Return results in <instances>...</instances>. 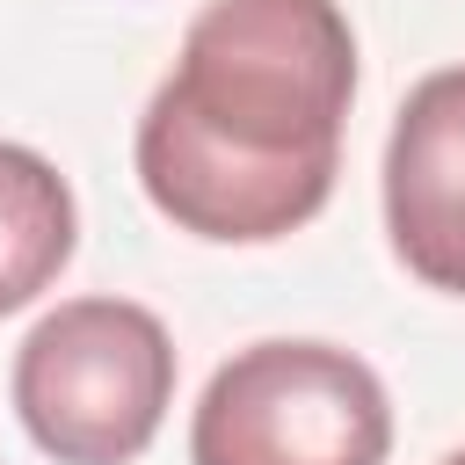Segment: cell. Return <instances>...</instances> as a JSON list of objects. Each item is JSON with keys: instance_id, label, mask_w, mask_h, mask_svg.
Instances as JSON below:
<instances>
[{"instance_id": "3957f363", "label": "cell", "mask_w": 465, "mask_h": 465, "mask_svg": "<svg viewBox=\"0 0 465 465\" xmlns=\"http://www.w3.org/2000/svg\"><path fill=\"white\" fill-rule=\"evenodd\" d=\"M392 407L363 356L334 341H254L211 371L189 465H385Z\"/></svg>"}, {"instance_id": "8992f818", "label": "cell", "mask_w": 465, "mask_h": 465, "mask_svg": "<svg viewBox=\"0 0 465 465\" xmlns=\"http://www.w3.org/2000/svg\"><path fill=\"white\" fill-rule=\"evenodd\" d=\"M443 465H465V450H450V458H443Z\"/></svg>"}, {"instance_id": "5b68a950", "label": "cell", "mask_w": 465, "mask_h": 465, "mask_svg": "<svg viewBox=\"0 0 465 465\" xmlns=\"http://www.w3.org/2000/svg\"><path fill=\"white\" fill-rule=\"evenodd\" d=\"M73 232L80 218L65 174L44 153L0 138V312H22L58 283V269L73 262Z\"/></svg>"}, {"instance_id": "6da1fadb", "label": "cell", "mask_w": 465, "mask_h": 465, "mask_svg": "<svg viewBox=\"0 0 465 465\" xmlns=\"http://www.w3.org/2000/svg\"><path fill=\"white\" fill-rule=\"evenodd\" d=\"M349 102L356 29L334 0H203L138 116V182L196 240H283L334 196Z\"/></svg>"}, {"instance_id": "277c9868", "label": "cell", "mask_w": 465, "mask_h": 465, "mask_svg": "<svg viewBox=\"0 0 465 465\" xmlns=\"http://www.w3.org/2000/svg\"><path fill=\"white\" fill-rule=\"evenodd\" d=\"M385 232L407 276L465 298V65L414 80L385 138Z\"/></svg>"}, {"instance_id": "7a4b0ae2", "label": "cell", "mask_w": 465, "mask_h": 465, "mask_svg": "<svg viewBox=\"0 0 465 465\" xmlns=\"http://www.w3.org/2000/svg\"><path fill=\"white\" fill-rule=\"evenodd\" d=\"M174 400V341L131 298H73L15 349V414L58 465H131Z\"/></svg>"}]
</instances>
